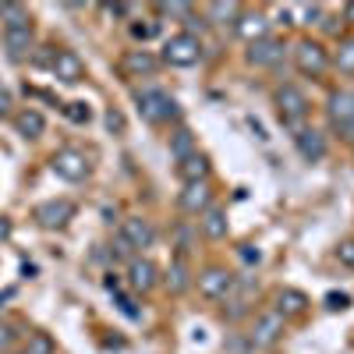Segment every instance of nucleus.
I'll return each instance as SVG.
<instances>
[{
    "label": "nucleus",
    "mask_w": 354,
    "mask_h": 354,
    "mask_svg": "<svg viewBox=\"0 0 354 354\" xmlns=\"http://www.w3.org/2000/svg\"><path fill=\"white\" fill-rule=\"evenodd\" d=\"M0 21H4V50H8V57L11 61H28L32 50H36V32H32L28 11L21 4H4Z\"/></svg>",
    "instance_id": "1"
},
{
    "label": "nucleus",
    "mask_w": 354,
    "mask_h": 354,
    "mask_svg": "<svg viewBox=\"0 0 354 354\" xmlns=\"http://www.w3.org/2000/svg\"><path fill=\"white\" fill-rule=\"evenodd\" d=\"M273 103H277V113H280V121H283V128H287L290 135L305 131L308 96L301 93L298 85H280V88H277V96H273Z\"/></svg>",
    "instance_id": "2"
},
{
    "label": "nucleus",
    "mask_w": 354,
    "mask_h": 354,
    "mask_svg": "<svg viewBox=\"0 0 354 354\" xmlns=\"http://www.w3.org/2000/svg\"><path fill=\"white\" fill-rule=\"evenodd\" d=\"M135 103H138V113L149 124H163V121H177L181 117L177 100H170L163 88H142V93H135Z\"/></svg>",
    "instance_id": "3"
},
{
    "label": "nucleus",
    "mask_w": 354,
    "mask_h": 354,
    "mask_svg": "<svg viewBox=\"0 0 354 354\" xmlns=\"http://www.w3.org/2000/svg\"><path fill=\"white\" fill-rule=\"evenodd\" d=\"M294 68H298L301 75H308V78H322V75H326L330 71V50L326 46H322L319 39H298V43H294Z\"/></svg>",
    "instance_id": "4"
},
{
    "label": "nucleus",
    "mask_w": 354,
    "mask_h": 354,
    "mask_svg": "<svg viewBox=\"0 0 354 354\" xmlns=\"http://www.w3.org/2000/svg\"><path fill=\"white\" fill-rule=\"evenodd\" d=\"M195 287L205 301H227L234 294V287H238V277H234L227 266H205L195 277Z\"/></svg>",
    "instance_id": "5"
},
{
    "label": "nucleus",
    "mask_w": 354,
    "mask_h": 354,
    "mask_svg": "<svg viewBox=\"0 0 354 354\" xmlns=\"http://www.w3.org/2000/svg\"><path fill=\"white\" fill-rule=\"evenodd\" d=\"M198 57H202V39L198 36L174 32L163 43V57H160V61L170 64V68H192V64H198Z\"/></svg>",
    "instance_id": "6"
},
{
    "label": "nucleus",
    "mask_w": 354,
    "mask_h": 354,
    "mask_svg": "<svg viewBox=\"0 0 354 354\" xmlns=\"http://www.w3.org/2000/svg\"><path fill=\"white\" fill-rule=\"evenodd\" d=\"M326 117L340 138L354 142V88H337L326 100Z\"/></svg>",
    "instance_id": "7"
},
{
    "label": "nucleus",
    "mask_w": 354,
    "mask_h": 354,
    "mask_svg": "<svg viewBox=\"0 0 354 354\" xmlns=\"http://www.w3.org/2000/svg\"><path fill=\"white\" fill-rule=\"evenodd\" d=\"M283 333H287V319H283L277 308H266L262 315H255V326H252L248 340H252V347H259V351H270V347H277V344L283 340Z\"/></svg>",
    "instance_id": "8"
},
{
    "label": "nucleus",
    "mask_w": 354,
    "mask_h": 354,
    "mask_svg": "<svg viewBox=\"0 0 354 354\" xmlns=\"http://www.w3.org/2000/svg\"><path fill=\"white\" fill-rule=\"evenodd\" d=\"M75 213H78V205L71 198H46V202H39L32 209V220L43 230H64L75 220Z\"/></svg>",
    "instance_id": "9"
},
{
    "label": "nucleus",
    "mask_w": 354,
    "mask_h": 354,
    "mask_svg": "<svg viewBox=\"0 0 354 354\" xmlns=\"http://www.w3.org/2000/svg\"><path fill=\"white\" fill-rule=\"evenodd\" d=\"M50 170L61 177V181H68V185H78V181H85L88 177V156L85 153H78V149H61V153H53V160H50Z\"/></svg>",
    "instance_id": "10"
},
{
    "label": "nucleus",
    "mask_w": 354,
    "mask_h": 354,
    "mask_svg": "<svg viewBox=\"0 0 354 354\" xmlns=\"http://www.w3.org/2000/svg\"><path fill=\"white\" fill-rule=\"evenodd\" d=\"M160 270H156V262L153 259H145V255H135L131 262H128V287L135 290V294H149V290H156L160 287Z\"/></svg>",
    "instance_id": "11"
},
{
    "label": "nucleus",
    "mask_w": 354,
    "mask_h": 354,
    "mask_svg": "<svg viewBox=\"0 0 354 354\" xmlns=\"http://www.w3.org/2000/svg\"><path fill=\"white\" fill-rule=\"evenodd\" d=\"M177 205H181V213H188V216H202V213L213 205V185H209V181H192V185H185L181 195H177Z\"/></svg>",
    "instance_id": "12"
},
{
    "label": "nucleus",
    "mask_w": 354,
    "mask_h": 354,
    "mask_svg": "<svg viewBox=\"0 0 354 354\" xmlns=\"http://www.w3.org/2000/svg\"><path fill=\"white\" fill-rule=\"evenodd\" d=\"M160 57L153 53V50H128L124 57H121V71L128 75V78H149V75H156L160 71Z\"/></svg>",
    "instance_id": "13"
},
{
    "label": "nucleus",
    "mask_w": 354,
    "mask_h": 354,
    "mask_svg": "<svg viewBox=\"0 0 354 354\" xmlns=\"http://www.w3.org/2000/svg\"><path fill=\"white\" fill-rule=\"evenodd\" d=\"M280 61H283V39H277V36H266V39L248 46V64L252 68H273Z\"/></svg>",
    "instance_id": "14"
},
{
    "label": "nucleus",
    "mask_w": 354,
    "mask_h": 354,
    "mask_svg": "<svg viewBox=\"0 0 354 354\" xmlns=\"http://www.w3.org/2000/svg\"><path fill=\"white\" fill-rule=\"evenodd\" d=\"M294 145H298V156L305 160V163H319V160H326V135H322L319 128H305V131H298L294 135Z\"/></svg>",
    "instance_id": "15"
},
{
    "label": "nucleus",
    "mask_w": 354,
    "mask_h": 354,
    "mask_svg": "<svg viewBox=\"0 0 354 354\" xmlns=\"http://www.w3.org/2000/svg\"><path fill=\"white\" fill-rule=\"evenodd\" d=\"M270 18H266L262 11H241V18H238V25H234V32H238L248 46L252 43H259V39H266L270 36Z\"/></svg>",
    "instance_id": "16"
},
{
    "label": "nucleus",
    "mask_w": 354,
    "mask_h": 354,
    "mask_svg": "<svg viewBox=\"0 0 354 354\" xmlns=\"http://www.w3.org/2000/svg\"><path fill=\"white\" fill-rule=\"evenodd\" d=\"M121 234H124V241H128L135 252L153 248V241H156V227H153L149 220H142V216H128V220L121 223Z\"/></svg>",
    "instance_id": "17"
},
{
    "label": "nucleus",
    "mask_w": 354,
    "mask_h": 354,
    "mask_svg": "<svg viewBox=\"0 0 354 354\" xmlns=\"http://www.w3.org/2000/svg\"><path fill=\"white\" fill-rule=\"evenodd\" d=\"M160 283H163L170 294H185V290L195 283V277H192V270H188V259L174 255V259H170V266H167V273L160 277Z\"/></svg>",
    "instance_id": "18"
},
{
    "label": "nucleus",
    "mask_w": 354,
    "mask_h": 354,
    "mask_svg": "<svg viewBox=\"0 0 354 354\" xmlns=\"http://www.w3.org/2000/svg\"><path fill=\"white\" fill-rule=\"evenodd\" d=\"M50 71L61 78V82H68V85H75V82L85 78V64H82V57L75 50H57V61H53Z\"/></svg>",
    "instance_id": "19"
},
{
    "label": "nucleus",
    "mask_w": 354,
    "mask_h": 354,
    "mask_svg": "<svg viewBox=\"0 0 354 354\" xmlns=\"http://www.w3.org/2000/svg\"><path fill=\"white\" fill-rule=\"evenodd\" d=\"M198 227H202V234L209 241H223L227 238V230H230V223H227V209L223 205H209L202 216H198Z\"/></svg>",
    "instance_id": "20"
},
{
    "label": "nucleus",
    "mask_w": 354,
    "mask_h": 354,
    "mask_svg": "<svg viewBox=\"0 0 354 354\" xmlns=\"http://www.w3.org/2000/svg\"><path fill=\"white\" fill-rule=\"evenodd\" d=\"M277 312H280L283 319L308 312V294L298 290V287H280V290H277Z\"/></svg>",
    "instance_id": "21"
},
{
    "label": "nucleus",
    "mask_w": 354,
    "mask_h": 354,
    "mask_svg": "<svg viewBox=\"0 0 354 354\" xmlns=\"http://www.w3.org/2000/svg\"><path fill=\"white\" fill-rule=\"evenodd\" d=\"M15 131H18L21 138H39V135L46 131V117H43L36 106H25V110L15 113Z\"/></svg>",
    "instance_id": "22"
},
{
    "label": "nucleus",
    "mask_w": 354,
    "mask_h": 354,
    "mask_svg": "<svg viewBox=\"0 0 354 354\" xmlns=\"http://www.w3.org/2000/svg\"><path fill=\"white\" fill-rule=\"evenodd\" d=\"M177 177H181L185 185H192V181H209V156L192 153L188 160L177 163Z\"/></svg>",
    "instance_id": "23"
},
{
    "label": "nucleus",
    "mask_w": 354,
    "mask_h": 354,
    "mask_svg": "<svg viewBox=\"0 0 354 354\" xmlns=\"http://www.w3.org/2000/svg\"><path fill=\"white\" fill-rule=\"evenodd\" d=\"M241 4H234V0H213L209 8H205V18H209L213 25H238V18H241Z\"/></svg>",
    "instance_id": "24"
},
{
    "label": "nucleus",
    "mask_w": 354,
    "mask_h": 354,
    "mask_svg": "<svg viewBox=\"0 0 354 354\" xmlns=\"http://www.w3.org/2000/svg\"><path fill=\"white\" fill-rule=\"evenodd\" d=\"M192 153H198V142H195V135H192L188 128H177V131L170 135V156H174V163L188 160Z\"/></svg>",
    "instance_id": "25"
},
{
    "label": "nucleus",
    "mask_w": 354,
    "mask_h": 354,
    "mask_svg": "<svg viewBox=\"0 0 354 354\" xmlns=\"http://www.w3.org/2000/svg\"><path fill=\"white\" fill-rule=\"evenodd\" d=\"M333 64H337L344 75H354V39H340V43H337Z\"/></svg>",
    "instance_id": "26"
},
{
    "label": "nucleus",
    "mask_w": 354,
    "mask_h": 354,
    "mask_svg": "<svg viewBox=\"0 0 354 354\" xmlns=\"http://www.w3.org/2000/svg\"><path fill=\"white\" fill-rule=\"evenodd\" d=\"M21 354H57V344L50 340V333H28Z\"/></svg>",
    "instance_id": "27"
},
{
    "label": "nucleus",
    "mask_w": 354,
    "mask_h": 354,
    "mask_svg": "<svg viewBox=\"0 0 354 354\" xmlns=\"http://www.w3.org/2000/svg\"><path fill=\"white\" fill-rule=\"evenodd\" d=\"M18 326H15V322H4V319H0V354H11L15 351V344H18Z\"/></svg>",
    "instance_id": "28"
},
{
    "label": "nucleus",
    "mask_w": 354,
    "mask_h": 354,
    "mask_svg": "<svg viewBox=\"0 0 354 354\" xmlns=\"http://www.w3.org/2000/svg\"><path fill=\"white\" fill-rule=\"evenodd\" d=\"M174 248H177V255H181V259H188V252H192V227L188 223H177L174 227Z\"/></svg>",
    "instance_id": "29"
},
{
    "label": "nucleus",
    "mask_w": 354,
    "mask_h": 354,
    "mask_svg": "<svg viewBox=\"0 0 354 354\" xmlns=\"http://www.w3.org/2000/svg\"><path fill=\"white\" fill-rule=\"evenodd\" d=\"M131 36H135V39H142V43H145V39H153V36H160V21H156V18L135 21V25H131Z\"/></svg>",
    "instance_id": "30"
},
{
    "label": "nucleus",
    "mask_w": 354,
    "mask_h": 354,
    "mask_svg": "<svg viewBox=\"0 0 354 354\" xmlns=\"http://www.w3.org/2000/svg\"><path fill=\"white\" fill-rule=\"evenodd\" d=\"M64 117H68V121H75V124H88V117H93V110H88V103L75 100V103H68V106H64Z\"/></svg>",
    "instance_id": "31"
},
{
    "label": "nucleus",
    "mask_w": 354,
    "mask_h": 354,
    "mask_svg": "<svg viewBox=\"0 0 354 354\" xmlns=\"http://www.w3.org/2000/svg\"><path fill=\"white\" fill-rule=\"evenodd\" d=\"M322 305H326L330 312H344V308H351V298H347L344 290H330L326 298H322Z\"/></svg>",
    "instance_id": "32"
},
{
    "label": "nucleus",
    "mask_w": 354,
    "mask_h": 354,
    "mask_svg": "<svg viewBox=\"0 0 354 354\" xmlns=\"http://www.w3.org/2000/svg\"><path fill=\"white\" fill-rule=\"evenodd\" d=\"M110 255H113V259H128V262L135 259V248L124 241V234H117V238H113V245H110Z\"/></svg>",
    "instance_id": "33"
},
{
    "label": "nucleus",
    "mask_w": 354,
    "mask_h": 354,
    "mask_svg": "<svg viewBox=\"0 0 354 354\" xmlns=\"http://www.w3.org/2000/svg\"><path fill=\"white\" fill-rule=\"evenodd\" d=\"M156 11L160 15H167V18H192V4H156Z\"/></svg>",
    "instance_id": "34"
},
{
    "label": "nucleus",
    "mask_w": 354,
    "mask_h": 354,
    "mask_svg": "<svg viewBox=\"0 0 354 354\" xmlns=\"http://www.w3.org/2000/svg\"><path fill=\"white\" fill-rule=\"evenodd\" d=\"M53 61H57V46H39V53L32 50V64H39V68H53Z\"/></svg>",
    "instance_id": "35"
},
{
    "label": "nucleus",
    "mask_w": 354,
    "mask_h": 354,
    "mask_svg": "<svg viewBox=\"0 0 354 354\" xmlns=\"http://www.w3.org/2000/svg\"><path fill=\"white\" fill-rule=\"evenodd\" d=\"M337 259H340V266L354 270V238H347V241H340V245H337Z\"/></svg>",
    "instance_id": "36"
},
{
    "label": "nucleus",
    "mask_w": 354,
    "mask_h": 354,
    "mask_svg": "<svg viewBox=\"0 0 354 354\" xmlns=\"http://www.w3.org/2000/svg\"><path fill=\"white\" fill-rule=\"evenodd\" d=\"M0 117H15V96L4 85H0Z\"/></svg>",
    "instance_id": "37"
},
{
    "label": "nucleus",
    "mask_w": 354,
    "mask_h": 354,
    "mask_svg": "<svg viewBox=\"0 0 354 354\" xmlns=\"http://www.w3.org/2000/svg\"><path fill=\"white\" fill-rule=\"evenodd\" d=\"M106 128H110L113 135H121V131H124V113H121V110H106Z\"/></svg>",
    "instance_id": "38"
},
{
    "label": "nucleus",
    "mask_w": 354,
    "mask_h": 354,
    "mask_svg": "<svg viewBox=\"0 0 354 354\" xmlns=\"http://www.w3.org/2000/svg\"><path fill=\"white\" fill-rule=\"evenodd\" d=\"M305 18H308V25H322V18H326V8H322V4H308V8H305Z\"/></svg>",
    "instance_id": "39"
},
{
    "label": "nucleus",
    "mask_w": 354,
    "mask_h": 354,
    "mask_svg": "<svg viewBox=\"0 0 354 354\" xmlns=\"http://www.w3.org/2000/svg\"><path fill=\"white\" fill-rule=\"evenodd\" d=\"M117 305H121V312H124L128 319H138V308H135V301L128 298V294H121V290H117Z\"/></svg>",
    "instance_id": "40"
},
{
    "label": "nucleus",
    "mask_w": 354,
    "mask_h": 354,
    "mask_svg": "<svg viewBox=\"0 0 354 354\" xmlns=\"http://www.w3.org/2000/svg\"><path fill=\"white\" fill-rule=\"evenodd\" d=\"M11 234H15L11 216H0V245H8V241H11Z\"/></svg>",
    "instance_id": "41"
},
{
    "label": "nucleus",
    "mask_w": 354,
    "mask_h": 354,
    "mask_svg": "<svg viewBox=\"0 0 354 354\" xmlns=\"http://www.w3.org/2000/svg\"><path fill=\"white\" fill-rule=\"evenodd\" d=\"M241 259H245V262H259V259H262L259 245H241Z\"/></svg>",
    "instance_id": "42"
},
{
    "label": "nucleus",
    "mask_w": 354,
    "mask_h": 354,
    "mask_svg": "<svg viewBox=\"0 0 354 354\" xmlns=\"http://www.w3.org/2000/svg\"><path fill=\"white\" fill-rule=\"evenodd\" d=\"M11 298H15V290H11V287H8V290H0V308H8Z\"/></svg>",
    "instance_id": "43"
},
{
    "label": "nucleus",
    "mask_w": 354,
    "mask_h": 354,
    "mask_svg": "<svg viewBox=\"0 0 354 354\" xmlns=\"http://www.w3.org/2000/svg\"><path fill=\"white\" fill-rule=\"evenodd\" d=\"M344 21H351V25H354V0H351V4L344 8Z\"/></svg>",
    "instance_id": "44"
},
{
    "label": "nucleus",
    "mask_w": 354,
    "mask_h": 354,
    "mask_svg": "<svg viewBox=\"0 0 354 354\" xmlns=\"http://www.w3.org/2000/svg\"><path fill=\"white\" fill-rule=\"evenodd\" d=\"M277 18H280L283 25H290V8H280V11H277Z\"/></svg>",
    "instance_id": "45"
},
{
    "label": "nucleus",
    "mask_w": 354,
    "mask_h": 354,
    "mask_svg": "<svg viewBox=\"0 0 354 354\" xmlns=\"http://www.w3.org/2000/svg\"><path fill=\"white\" fill-rule=\"evenodd\" d=\"M0 15H4V4H0Z\"/></svg>",
    "instance_id": "46"
}]
</instances>
